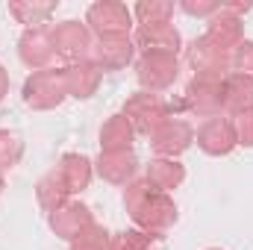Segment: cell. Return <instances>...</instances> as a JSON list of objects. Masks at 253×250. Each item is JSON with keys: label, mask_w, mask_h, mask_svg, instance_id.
Masks as SVG:
<instances>
[{"label": "cell", "mask_w": 253, "mask_h": 250, "mask_svg": "<svg viewBox=\"0 0 253 250\" xmlns=\"http://www.w3.org/2000/svg\"><path fill=\"white\" fill-rule=\"evenodd\" d=\"M124 209L129 212L138 230L153 236H165L177 224L174 197L165 191H156L147 180H132L129 186H124Z\"/></svg>", "instance_id": "cell-1"}, {"label": "cell", "mask_w": 253, "mask_h": 250, "mask_svg": "<svg viewBox=\"0 0 253 250\" xmlns=\"http://www.w3.org/2000/svg\"><path fill=\"white\" fill-rule=\"evenodd\" d=\"M121 115L132 124L135 135H150L162 121L171 118V106H168L165 97H159L153 91H135V94L126 97Z\"/></svg>", "instance_id": "cell-2"}, {"label": "cell", "mask_w": 253, "mask_h": 250, "mask_svg": "<svg viewBox=\"0 0 253 250\" xmlns=\"http://www.w3.org/2000/svg\"><path fill=\"white\" fill-rule=\"evenodd\" d=\"M85 27L97 39L129 36V30H132V9H126L118 0H97L85 12Z\"/></svg>", "instance_id": "cell-3"}, {"label": "cell", "mask_w": 253, "mask_h": 250, "mask_svg": "<svg viewBox=\"0 0 253 250\" xmlns=\"http://www.w3.org/2000/svg\"><path fill=\"white\" fill-rule=\"evenodd\" d=\"M24 103L36 112H47V109H56L68 97L65 91V80H62V71L56 68H47V71H36L27 77L24 83Z\"/></svg>", "instance_id": "cell-4"}, {"label": "cell", "mask_w": 253, "mask_h": 250, "mask_svg": "<svg viewBox=\"0 0 253 250\" xmlns=\"http://www.w3.org/2000/svg\"><path fill=\"white\" fill-rule=\"evenodd\" d=\"M186 62L194 71V77H206V80H224L233 71V53L215 47L206 36L194 39L186 47Z\"/></svg>", "instance_id": "cell-5"}, {"label": "cell", "mask_w": 253, "mask_h": 250, "mask_svg": "<svg viewBox=\"0 0 253 250\" xmlns=\"http://www.w3.org/2000/svg\"><path fill=\"white\" fill-rule=\"evenodd\" d=\"M50 42H53L56 56L65 59L68 65L88 59L91 56V47H94L91 30L85 24H80V21H62V24L50 27Z\"/></svg>", "instance_id": "cell-6"}, {"label": "cell", "mask_w": 253, "mask_h": 250, "mask_svg": "<svg viewBox=\"0 0 253 250\" xmlns=\"http://www.w3.org/2000/svg\"><path fill=\"white\" fill-rule=\"evenodd\" d=\"M135 77H138V85L141 91H165L177 83L180 77V59L177 56H168V53H141V59L135 65Z\"/></svg>", "instance_id": "cell-7"}, {"label": "cell", "mask_w": 253, "mask_h": 250, "mask_svg": "<svg viewBox=\"0 0 253 250\" xmlns=\"http://www.w3.org/2000/svg\"><path fill=\"white\" fill-rule=\"evenodd\" d=\"M186 109L197 118H218L224 115V80H206V77H191L186 85Z\"/></svg>", "instance_id": "cell-8"}, {"label": "cell", "mask_w": 253, "mask_h": 250, "mask_svg": "<svg viewBox=\"0 0 253 250\" xmlns=\"http://www.w3.org/2000/svg\"><path fill=\"white\" fill-rule=\"evenodd\" d=\"M150 150L162 159H177L180 153H186L194 141V129H191L189 121L183 118H168L156 126L150 135Z\"/></svg>", "instance_id": "cell-9"}, {"label": "cell", "mask_w": 253, "mask_h": 250, "mask_svg": "<svg viewBox=\"0 0 253 250\" xmlns=\"http://www.w3.org/2000/svg\"><path fill=\"white\" fill-rule=\"evenodd\" d=\"M18 56H21V62L27 65L33 74H36V71H47L50 62L56 59L53 42H50V30H47V27L24 30L21 39H18Z\"/></svg>", "instance_id": "cell-10"}, {"label": "cell", "mask_w": 253, "mask_h": 250, "mask_svg": "<svg viewBox=\"0 0 253 250\" xmlns=\"http://www.w3.org/2000/svg\"><path fill=\"white\" fill-rule=\"evenodd\" d=\"M194 141L197 147L206 153V156H227L239 141H236V129H233V121L218 115V118H206L203 124L197 126L194 132Z\"/></svg>", "instance_id": "cell-11"}, {"label": "cell", "mask_w": 253, "mask_h": 250, "mask_svg": "<svg viewBox=\"0 0 253 250\" xmlns=\"http://www.w3.org/2000/svg\"><path fill=\"white\" fill-rule=\"evenodd\" d=\"M47 224H50V230H53L59 239H65V242H77V239L94 224V218H91V209H88L85 203L68 200L65 206H59L56 212L47 215Z\"/></svg>", "instance_id": "cell-12"}, {"label": "cell", "mask_w": 253, "mask_h": 250, "mask_svg": "<svg viewBox=\"0 0 253 250\" xmlns=\"http://www.w3.org/2000/svg\"><path fill=\"white\" fill-rule=\"evenodd\" d=\"M132 44L141 53H168L177 56L183 50V36L174 24H156V27H135Z\"/></svg>", "instance_id": "cell-13"}, {"label": "cell", "mask_w": 253, "mask_h": 250, "mask_svg": "<svg viewBox=\"0 0 253 250\" xmlns=\"http://www.w3.org/2000/svg\"><path fill=\"white\" fill-rule=\"evenodd\" d=\"M203 36H206L215 47L233 53V50L245 42V21H242L239 15H233L230 9H224V3H221V9L209 18V27H206Z\"/></svg>", "instance_id": "cell-14"}, {"label": "cell", "mask_w": 253, "mask_h": 250, "mask_svg": "<svg viewBox=\"0 0 253 250\" xmlns=\"http://www.w3.org/2000/svg\"><path fill=\"white\" fill-rule=\"evenodd\" d=\"M135 56V44L129 36H118V39H97L91 47V62L97 65L103 74L106 71H124Z\"/></svg>", "instance_id": "cell-15"}, {"label": "cell", "mask_w": 253, "mask_h": 250, "mask_svg": "<svg viewBox=\"0 0 253 250\" xmlns=\"http://www.w3.org/2000/svg\"><path fill=\"white\" fill-rule=\"evenodd\" d=\"M62 80H65V91H68V97L88 100V97L100 88L103 71L91 62V59H83V62L65 65L62 68Z\"/></svg>", "instance_id": "cell-16"}, {"label": "cell", "mask_w": 253, "mask_h": 250, "mask_svg": "<svg viewBox=\"0 0 253 250\" xmlns=\"http://www.w3.org/2000/svg\"><path fill=\"white\" fill-rule=\"evenodd\" d=\"M94 171L109 186H129L135 180L138 159H135L132 150H126V153H100L97 162H94Z\"/></svg>", "instance_id": "cell-17"}, {"label": "cell", "mask_w": 253, "mask_h": 250, "mask_svg": "<svg viewBox=\"0 0 253 250\" xmlns=\"http://www.w3.org/2000/svg\"><path fill=\"white\" fill-rule=\"evenodd\" d=\"M56 171L62 174V180L71 194L85 191V188L91 186V177H94V165L83 153H65L62 159H59V165H56Z\"/></svg>", "instance_id": "cell-18"}, {"label": "cell", "mask_w": 253, "mask_h": 250, "mask_svg": "<svg viewBox=\"0 0 253 250\" xmlns=\"http://www.w3.org/2000/svg\"><path fill=\"white\" fill-rule=\"evenodd\" d=\"M132 141H135V129L121 112L100 126V153H126L132 150Z\"/></svg>", "instance_id": "cell-19"}, {"label": "cell", "mask_w": 253, "mask_h": 250, "mask_svg": "<svg viewBox=\"0 0 253 250\" xmlns=\"http://www.w3.org/2000/svg\"><path fill=\"white\" fill-rule=\"evenodd\" d=\"M245 109H253V80L230 71L224 77V112L239 115Z\"/></svg>", "instance_id": "cell-20"}, {"label": "cell", "mask_w": 253, "mask_h": 250, "mask_svg": "<svg viewBox=\"0 0 253 250\" xmlns=\"http://www.w3.org/2000/svg\"><path fill=\"white\" fill-rule=\"evenodd\" d=\"M144 180L156 188V191H165V194H168V191H174V188L186 180V168H183L177 159H162V156H156V159H150V165L144 168Z\"/></svg>", "instance_id": "cell-21"}, {"label": "cell", "mask_w": 253, "mask_h": 250, "mask_svg": "<svg viewBox=\"0 0 253 250\" xmlns=\"http://www.w3.org/2000/svg\"><path fill=\"white\" fill-rule=\"evenodd\" d=\"M53 12H56V0H12L9 3V15L18 24H27V30L44 27Z\"/></svg>", "instance_id": "cell-22"}, {"label": "cell", "mask_w": 253, "mask_h": 250, "mask_svg": "<svg viewBox=\"0 0 253 250\" xmlns=\"http://www.w3.org/2000/svg\"><path fill=\"white\" fill-rule=\"evenodd\" d=\"M36 197H39V203H42V209H44L47 215L56 212L59 206H65V203L71 200V191H68L62 174H59L56 168H50V171L36 183Z\"/></svg>", "instance_id": "cell-23"}, {"label": "cell", "mask_w": 253, "mask_h": 250, "mask_svg": "<svg viewBox=\"0 0 253 250\" xmlns=\"http://www.w3.org/2000/svg\"><path fill=\"white\" fill-rule=\"evenodd\" d=\"M109 250H162V236L144 230H121L109 236Z\"/></svg>", "instance_id": "cell-24"}, {"label": "cell", "mask_w": 253, "mask_h": 250, "mask_svg": "<svg viewBox=\"0 0 253 250\" xmlns=\"http://www.w3.org/2000/svg\"><path fill=\"white\" fill-rule=\"evenodd\" d=\"M171 15H174V3H168V0H141L132 9V18L138 21V27L171 24Z\"/></svg>", "instance_id": "cell-25"}, {"label": "cell", "mask_w": 253, "mask_h": 250, "mask_svg": "<svg viewBox=\"0 0 253 250\" xmlns=\"http://www.w3.org/2000/svg\"><path fill=\"white\" fill-rule=\"evenodd\" d=\"M21 156H24V141H21L15 132L0 129V171L15 168V165L21 162Z\"/></svg>", "instance_id": "cell-26"}, {"label": "cell", "mask_w": 253, "mask_h": 250, "mask_svg": "<svg viewBox=\"0 0 253 250\" xmlns=\"http://www.w3.org/2000/svg\"><path fill=\"white\" fill-rule=\"evenodd\" d=\"M109 236L100 224H91L77 242H71V250H109Z\"/></svg>", "instance_id": "cell-27"}, {"label": "cell", "mask_w": 253, "mask_h": 250, "mask_svg": "<svg viewBox=\"0 0 253 250\" xmlns=\"http://www.w3.org/2000/svg\"><path fill=\"white\" fill-rule=\"evenodd\" d=\"M230 121H233V129H236V141L245 144V147H253V109L233 115Z\"/></svg>", "instance_id": "cell-28"}, {"label": "cell", "mask_w": 253, "mask_h": 250, "mask_svg": "<svg viewBox=\"0 0 253 250\" xmlns=\"http://www.w3.org/2000/svg\"><path fill=\"white\" fill-rule=\"evenodd\" d=\"M233 71L236 74H245L253 80V42H242L236 50H233Z\"/></svg>", "instance_id": "cell-29"}, {"label": "cell", "mask_w": 253, "mask_h": 250, "mask_svg": "<svg viewBox=\"0 0 253 250\" xmlns=\"http://www.w3.org/2000/svg\"><path fill=\"white\" fill-rule=\"evenodd\" d=\"M180 9L186 12V15H197V18H212L218 9H221V3L218 0H183L180 3Z\"/></svg>", "instance_id": "cell-30"}, {"label": "cell", "mask_w": 253, "mask_h": 250, "mask_svg": "<svg viewBox=\"0 0 253 250\" xmlns=\"http://www.w3.org/2000/svg\"><path fill=\"white\" fill-rule=\"evenodd\" d=\"M9 94V71L0 65V103H3V97Z\"/></svg>", "instance_id": "cell-31"}, {"label": "cell", "mask_w": 253, "mask_h": 250, "mask_svg": "<svg viewBox=\"0 0 253 250\" xmlns=\"http://www.w3.org/2000/svg\"><path fill=\"white\" fill-rule=\"evenodd\" d=\"M3 188H6V180H3V171H0V194H3Z\"/></svg>", "instance_id": "cell-32"}, {"label": "cell", "mask_w": 253, "mask_h": 250, "mask_svg": "<svg viewBox=\"0 0 253 250\" xmlns=\"http://www.w3.org/2000/svg\"><path fill=\"white\" fill-rule=\"evenodd\" d=\"M209 250H218V248H209Z\"/></svg>", "instance_id": "cell-33"}]
</instances>
